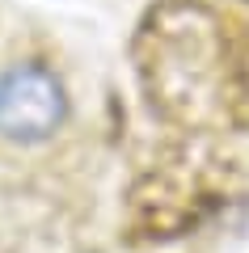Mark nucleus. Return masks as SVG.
I'll return each mask as SVG.
<instances>
[{
  "label": "nucleus",
  "instance_id": "obj_1",
  "mask_svg": "<svg viewBox=\"0 0 249 253\" xmlns=\"http://www.w3.org/2000/svg\"><path fill=\"white\" fill-rule=\"evenodd\" d=\"M68 118V89L47 63H13L0 72V139L43 144Z\"/></svg>",
  "mask_w": 249,
  "mask_h": 253
}]
</instances>
